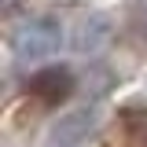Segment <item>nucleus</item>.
Returning a JSON list of instances; mask_svg holds the SVG:
<instances>
[{
  "instance_id": "4",
  "label": "nucleus",
  "mask_w": 147,
  "mask_h": 147,
  "mask_svg": "<svg viewBox=\"0 0 147 147\" xmlns=\"http://www.w3.org/2000/svg\"><path fill=\"white\" fill-rule=\"evenodd\" d=\"M140 33H144V40H147V4L140 7Z\"/></svg>"
},
{
  "instance_id": "2",
  "label": "nucleus",
  "mask_w": 147,
  "mask_h": 147,
  "mask_svg": "<svg viewBox=\"0 0 147 147\" xmlns=\"http://www.w3.org/2000/svg\"><path fill=\"white\" fill-rule=\"evenodd\" d=\"M70 92H74V74L66 66H40L26 81V96L40 107H59Z\"/></svg>"
},
{
  "instance_id": "3",
  "label": "nucleus",
  "mask_w": 147,
  "mask_h": 147,
  "mask_svg": "<svg viewBox=\"0 0 147 147\" xmlns=\"http://www.w3.org/2000/svg\"><path fill=\"white\" fill-rule=\"evenodd\" d=\"M107 147H147V107H121L107 132Z\"/></svg>"
},
{
  "instance_id": "1",
  "label": "nucleus",
  "mask_w": 147,
  "mask_h": 147,
  "mask_svg": "<svg viewBox=\"0 0 147 147\" xmlns=\"http://www.w3.org/2000/svg\"><path fill=\"white\" fill-rule=\"evenodd\" d=\"M59 44H63V30L48 15L26 18V22H18L15 33H11V52H15L18 63H40V59H48V55L59 52Z\"/></svg>"
}]
</instances>
